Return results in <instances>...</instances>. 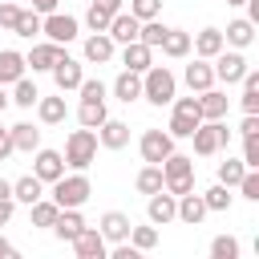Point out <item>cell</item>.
I'll return each mask as SVG.
<instances>
[{
    "instance_id": "cell-49",
    "label": "cell",
    "mask_w": 259,
    "mask_h": 259,
    "mask_svg": "<svg viewBox=\"0 0 259 259\" xmlns=\"http://www.w3.org/2000/svg\"><path fill=\"white\" fill-rule=\"evenodd\" d=\"M8 154H16V150H12V138H8V130H4V134H0V162H8Z\"/></svg>"
},
{
    "instance_id": "cell-4",
    "label": "cell",
    "mask_w": 259,
    "mask_h": 259,
    "mask_svg": "<svg viewBox=\"0 0 259 259\" xmlns=\"http://www.w3.org/2000/svg\"><path fill=\"white\" fill-rule=\"evenodd\" d=\"M158 166H162V186H166L174 198L194 190V158H186V154H170V158H162Z\"/></svg>"
},
{
    "instance_id": "cell-43",
    "label": "cell",
    "mask_w": 259,
    "mask_h": 259,
    "mask_svg": "<svg viewBox=\"0 0 259 259\" xmlns=\"http://www.w3.org/2000/svg\"><path fill=\"white\" fill-rule=\"evenodd\" d=\"M130 12L138 20H154V16H162V0H130Z\"/></svg>"
},
{
    "instance_id": "cell-44",
    "label": "cell",
    "mask_w": 259,
    "mask_h": 259,
    "mask_svg": "<svg viewBox=\"0 0 259 259\" xmlns=\"http://www.w3.org/2000/svg\"><path fill=\"white\" fill-rule=\"evenodd\" d=\"M243 166L247 170H259V134H247L243 138Z\"/></svg>"
},
{
    "instance_id": "cell-56",
    "label": "cell",
    "mask_w": 259,
    "mask_h": 259,
    "mask_svg": "<svg viewBox=\"0 0 259 259\" xmlns=\"http://www.w3.org/2000/svg\"><path fill=\"white\" fill-rule=\"evenodd\" d=\"M0 134H4V125H0Z\"/></svg>"
},
{
    "instance_id": "cell-19",
    "label": "cell",
    "mask_w": 259,
    "mask_h": 259,
    "mask_svg": "<svg viewBox=\"0 0 259 259\" xmlns=\"http://www.w3.org/2000/svg\"><path fill=\"white\" fill-rule=\"evenodd\" d=\"M130 214H121V210H105L101 214V223H97V231L105 235V243H125L130 239Z\"/></svg>"
},
{
    "instance_id": "cell-54",
    "label": "cell",
    "mask_w": 259,
    "mask_h": 259,
    "mask_svg": "<svg viewBox=\"0 0 259 259\" xmlns=\"http://www.w3.org/2000/svg\"><path fill=\"white\" fill-rule=\"evenodd\" d=\"M8 194H12V182H8V178H0V198H8Z\"/></svg>"
},
{
    "instance_id": "cell-33",
    "label": "cell",
    "mask_w": 259,
    "mask_h": 259,
    "mask_svg": "<svg viewBox=\"0 0 259 259\" xmlns=\"http://www.w3.org/2000/svg\"><path fill=\"white\" fill-rule=\"evenodd\" d=\"M8 97H12V105H20V109H32V105H36V97H40V89H36V81H28V77H16Z\"/></svg>"
},
{
    "instance_id": "cell-24",
    "label": "cell",
    "mask_w": 259,
    "mask_h": 259,
    "mask_svg": "<svg viewBox=\"0 0 259 259\" xmlns=\"http://www.w3.org/2000/svg\"><path fill=\"white\" fill-rule=\"evenodd\" d=\"M210 210H206V202H202V194H178V223H186V227H198L202 219H206Z\"/></svg>"
},
{
    "instance_id": "cell-8",
    "label": "cell",
    "mask_w": 259,
    "mask_h": 259,
    "mask_svg": "<svg viewBox=\"0 0 259 259\" xmlns=\"http://www.w3.org/2000/svg\"><path fill=\"white\" fill-rule=\"evenodd\" d=\"M40 32H45L53 45H69V40H77L81 20H77V16H65V12H45V16H40Z\"/></svg>"
},
{
    "instance_id": "cell-31",
    "label": "cell",
    "mask_w": 259,
    "mask_h": 259,
    "mask_svg": "<svg viewBox=\"0 0 259 259\" xmlns=\"http://www.w3.org/2000/svg\"><path fill=\"white\" fill-rule=\"evenodd\" d=\"M24 53H16V49H0V85H12L16 77H24Z\"/></svg>"
},
{
    "instance_id": "cell-11",
    "label": "cell",
    "mask_w": 259,
    "mask_h": 259,
    "mask_svg": "<svg viewBox=\"0 0 259 259\" xmlns=\"http://www.w3.org/2000/svg\"><path fill=\"white\" fill-rule=\"evenodd\" d=\"M49 73H53V85H57V93H73V89L85 81V69H81V61H73L69 53H61V57H57V65H53Z\"/></svg>"
},
{
    "instance_id": "cell-3",
    "label": "cell",
    "mask_w": 259,
    "mask_h": 259,
    "mask_svg": "<svg viewBox=\"0 0 259 259\" xmlns=\"http://www.w3.org/2000/svg\"><path fill=\"white\" fill-rule=\"evenodd\" d=\"M97 162V130H73L65 138V166L69 170H89Z\"/></svg>"
},
{
    "instance_id": "cell-25",
    "label": "cell",
    "mask_w": 259,
    "mask_h": 259,
    "mask_svg": "<svg viewBox=\"0 0 259 259\" xmlns=\"http://www.w3.org/2000/svg\"><path fill=\"white\" fill-rule=\"evenodd\" d=\"M109 93H113L117 101H125V105H130V101H138V97H142V73L121 69V73H117V81L109 85Z\"/></svg>"
},
{
    "instance_id": "cell-5",
    "label": "cell",
    "mask_w": 259,
    "mask_h": 259,
    "mask_svg": "<svg viewBox=\"0 0 259 259\" xmlns=\"http://www.w3.org/2000/svg\"><path fill=\"white\" fill-rule=\"evenodd\" d=\"M190 142H194V154L198 158H214V154H223L231 146V130H227L223 117L219 121H198V130L190 134Z\"/></svg>"
},
{
    "instance_id": "cell-18",
    "label": "cell",
    "mask_w": 259,
    "mask_h": 259,
    "mask_svg": "<svg viewBox=\"0 0 259 259\" xmlns=\"http://www.w3.org/2000/svg\"><path fill=\"white\" fill-rule=\"evenodd\" d=\"M227 109H231V97L223 93V89H202L198 93V113H202V121H219V117H227Z\"/></svg>"
},
{
    "instance_id": "cell-26",
    "label": "cell",
    "mask_w": 259,
    "mask_h": 259,
    "mask_svg": "<svg viewBox=\"0 0 259 259\" xmlns=\"http://www.w3.org/2000/svg\"><path fill=\"white\" fill-rule=\"evenodd\" d=\"M105 117H109V109H105V97H81V105H77V121H81L85 130H97Z\"/></svg>"
},
{
    "instance_id": "cell-52",
    "label": "cell",
    "mask_w": 259,
    "mask_h": 259,
    "mask_svg": "<svg viewBox=\"0 0 259 259\" xmlns=\"http://www.w3.org/2000/svg\"><path fill=\"white\" fill-rule=\"evenodd\" d=\"M0 255H16V247H12V243H8L4 235H0Z\"/></svg>"
},
{
    "instance_id": "cell-22",
    "label": "cell",
    "mask_w": 259,
    "mask_h": 259,
    "mask_svg": "<svg viewBox=\"0 0 259 259\" xmlns=\"http://www.w3.org/2000/svg\"><path fill=\"white\" fill-rule=\"evenodd\" d=\"M182 81H186V89H190V93H202V89H210V85H214V69H210V61L194 57V61L186 65Z\"/></svg>"
},
{
    "instance_id": "cell-55",
    "label": "cell",
    "mask_w": 259,
    "mask_h": 259,
    "mask_svg": "<svg viewBox=\"0 0 259 259\" xmlns=\"http://www.w3.org/2000/svg\"><path fill=\"white\" fill-rule=\"evenodd\" d=\"M227 4H231V8H243V4H247V0H227Z\"/></svg>"
},
{
    "instance_id": "cell-27",
    "label": "cell",
    "mask_w": 259,
    "mask_h": 259,
    "mask_svg": "<svg viewBox=\"0 0 259 259\" xmlns=\"http://www.w3.org/2000/svg\"><path fill=\"white\" fill-rule=\"evenodd\" d=\"M8 138H12V150H20V154H32V150L40 146V130H36L32 121H16V125H8Z\"/></svg>"
},
{
    "instance_id": "cell-45",
    "label": "cell",
    "mask_w": 259,
    "mask_h": 259,
    "mask_svg": "<svg viewBox=\"0 0 259 259\" xmlns=\"http://www.w3.org/2000/svg\"><path fill=\"white\" fill-rule=\"evenodd\" d=\"M243 198H251V202H259V170H247L243 178H239V186H235Z\"/></svg>"
},
{
    "instance_id": "cell-39",
    "label": "cell",
    "mask_w": 259,
    "mask_h": 259,
    "mask_svg": "<svg viewBox=\"0 0 259 259\" xmlns=\"http://www.w3.org/2000/svg\"><path fill=\"white\" fill-rule=\"evenodd\" d=\"M130 243H134L138 251H154V247H158V227H154V223H146V227H130Z\"/></svg>"
},
{
    "instance_id": "cell-21",
    "label": "cell",
    "mask_w": 259,
    "mask_h": 259,
    "mask_svg": "<svg viewBox=\"0 0 259 259\" xmlns=\"http://www.w3.org/2000/svg\"><path fill=\"white\" fill-rule=\"evenodd\" d=\"M121 65H125L130 73H146V69L154 65V49L142 45V40H130V45H121Z\"/></svg>"
},
{
    "instance_id": "cell-34",
    "label": "cell",
    "mask_w": 259,
    "mask_h": 259,
    "mask_svg": "<svg viewBox=\"0 0 259 259\" xmlns=\"http://www.w3.org/2000/svg\"><path fill=\"white\" fill-rule=\"evenodd\" d=\"M202 202H206V210H214V214H223V210H231V202H235V194H231V186H223V182H214V186H206V190H202Z\"/></svg>"
},
{
    "instance_id": "cell-37",
    "label": "cell",
    "mask_w": 259,
    "mask_h": 259,
    "mask_svg": "<svg viewBox=\"0 0 259 259\" xmlns=\"http://www.w3.org/2000/svg\"><path fill=\"white\" fill-rule=\"evenodd\" d=\"M12 36H24V40L40 36V12H32V8H20L16 24H12Z\"/></svg>"
},
{
    "instance_id": "cell-12",
    "label": "cell",
    "mask_w": 259,
    "mask_h": 259,
    "mask_svg": "<svg viewBox=\"0 0 259 259\" xmlns=\"http://www.w3.org/2000/svg\"><path fill=\"white\" fill-rule=\"evenodd\" d=\"M32 174L49 186V182H57L61 174H65V154L61 150H45V146H36L32 150Z\"/></svg>"
},
{
    "instance_id": "cell-40",
    "label": "cell",
    "mask_w": 259,
    "mask_h": 259,
    "mask_svg": "<svg viewBox=\"0 0 259 259\" xmlns=\"http://www.w3.org/2000/svg\"><path fill=\"white\" fill-rule=\"evenodd\" d=\"M210 259H239V239L235 235H214L210 239Z\"/></svg>"
},
{
    "instance_id": "cell-53",
    "label": "cell",
    "mask_w": 259,
    "mask_h": 259,
    "mask_svg": "<svg viewBox=\"0 0 259 259\" xmlns=\"http://www.w3.org/2000/svg\"><path fill=\"white\" fill-rule=\"evenodd\" d=\"M8 105H12V97H8V89H4V85H0V113H4V109H8Z\"/></svg>"
},
{
    "instance_id": "cell-10",
    "label": "cell",
    "mask_w": 259,
    "mask_h": 259,
    "mask_svg": "<svg viewBox=\"0 0 259 259\" xmlns=\"http://www.w3.org/2000/svg\"><path fill=\"white\" fill-rule=\"evenodd\" d=\"M146 219L154 227H166V223H178V198L170 190H154L146 194Z\"/></svg>"
},
{
    "instance_id": "cell-42",
    "label": "cell",
    "mask_w": 259,
    "mask_h": 259,
    "mask_svg": "<svg viewBox=\"0 0 259 259\" xmlns=\"http://www.w3.org/2000/svg\"><path fill=\"white\" fill-rule=\"evenodd\" d=\"M162 36H166V24L154 16V20H142V28H138V40L142 45H150V49H158L162 45Z\"/></svg>"
},
{
    "instance_id": "cell-15",
    "label": "cell",
    "mask_w": 259,
    "mask_h": 259,
    "mask_svg": "<svg viewBox=\"0 0 259 259\" xmlns=\"http://www.w3.org/2000/svg\"><path fill=\"white\" fill-rule=\"evenodd\" d=\"M81 227H85V219H81V206H65V210H57V219H53V235L61 239V243H73L77 235H81Z\"/></svg>"
},
{
    "instance_id": "cell-29",
    "label": "cell",
    "mask_w": 259,
    "mask_h": 259,
    "mask_svg": "<svg viewBox=\"0 0 259 259\" xmlns=\"http://www.w3.org/2000/svg\"><path fill=\"white\" fill-rule=\"evenodd\" d=\"M162 57H170V61H182V57H190V32H182V28H166V36H162Z\"/></svg>"
},
{
    "instance_id": "cell-13",
    "label": "cell",
    "mask_w": 259,
    "mask_h": 259,
    "mask_svg": "<svg viewBox=\"0 0 259 259\" xmlns=\"http://www.w3.org/2000/svg\"><path fill=\"white\" fill-rule=\"evenodd\" d=\"M73 251H77V259H105L109 255V243H105V235L97 231V227H81V235L73 239Z\"/></svg>"
},
{
    "instance_id": "cell-32",
    "label": "cell",
    "mask_w": 259,
    "mask_h": 259,
    "mask_svg": "<svg viewBox=\"0 0 259 259\" xmlns=\"http://www.w3.org/2000/svg\"><path fill=\"white\" fill-rule=\"evenodd\" d=\"M12 198L28 206V202H36V198H45V182H40L36 174H24V178H16V182H12Z\"/></svg>"
},
{
    "instance_id": "cell-16",
    "label": "cell",
    "mask_w": 259,
    "mask_h": 259,
    "mask_svg": "<svg viewBox=\"0 0 259 259\" xmlns=\"http://www.w3.org/2000/svg\"><path fill=\"white\" fill-rule=\"evenodd\" d=\"M113 53H117V45H113L109 32H89V36H85V61H89V65H109Z\"/></svg>"
},
{
    "instance_id": "cell-35",
    "label": "cell",
    "mask_w": 259,
    "mask_h": 259,
    "mask_svg": "<svg viewBox=\"0 0 259 259\" xmlns=\"http://www.w3.org/2000/svg\"><path fill=\"white\" fill-rule=\"evenodd\" d=\"M134 186H138V194H154V190H166V186H162V166H154V162H146V166L138 170V178H134Z\"/></svg>"
},
{
    "instance_id": "cell-46",
    "label": "cell",
    "mask_w": 259,
    "mask_h": 259,
    "mask_svg": "<svg viewBox=\"0 0 259 259\" xmlns=\"http://www.w3.org/2000/svg\"><path fill=\"white\" fill-rule=\"evenodd\" d=\"M16 16H20V4H12V0H0V28H8V32H12Z\"/></svg>"
},
{
    "instance_id": "cell-30",
    "label": "cell",
    "mask_w": 259,
    "mask_h": 259,
    "mask_svg": "<svg viewBox=\"0 0 259 259\" xmlns=\"http://www.w3.org/2000/svg\"><path fill=\"white\" fill-rule=\"evenodd\" d=\"M251 40H255V24H251L247 16L231 20V24H227V32H223V45H231V49H247Z\"/></svg>"
},
{
    "instance_id": "cell-41",
    "label": "cell",
    "mask_w": 259,
    "mask_h": 259,
    "mask_svg": "<svg viewBox=\"0 0 259 259\" xmlns=\"http://www.w3.org/2000/svg\"><path fill=\"white\" fill-rule=\"evenodd\" d=\"M109 20H113V12L89 0V12H85V28H89V32H105V28H109Z\"/></svg>"
},
{
    "instance_id": "cell-2",
    "label": "cell",
    "mask_w": 259,
    "mask_h": 259,
    "mask_svg": "<svg viewBox=\"0 0 259 259\" xmlns=\"http://www.w3.org/2000/svg\"><path fill=\"white\" fill-rule=\"evenodd\" d=\"M53 186V202L65 210V206H85L89 202V194H93V182L85 178V170H73V174H61L57 182H49Z\"/></svg>"
},
{
    "instance_id": "cell-23",
    "label": "cell",
    "mask_w": 259,
    "mask_h": 259,
    "mask_svg": "<svg viewBox=\"0 0 259 259\" xmlns=\"http://www.w3.org/2000/svg\"><path fill=\"white\" fill-rule=\"evenodd\" d=\"M36 117H40V125H61L65 117H69V105H65V93L61 97H36Z\"/></svg>"
},
{
    "instance_id": "cell-36",
    "label": "cell",
    "mask_w": 259,
    "mask_h": 259,
    "mask_svg": "<svg viewBox=\"0 0 259 259\" xmlns=\"http://www.w3.org/2000/svg\"><path fill=\"white\" fill-rule=\"evenodd\" d=\"M57 202L53 198H36V202H28V223L32 227H53V219H57Z\"/></svg>"
},
{
    "instance_id": "cell-47",
    "label": "cell",
    "mask_w": 259,
    "mask_h": 259,
    "mask_svg": "<svg viewBox=\"0 0 259 259\" xmlns=\"http://www.w3.org/2000/svg\"><path fill=\"white\" fill-rule=\"evenodd\" d=\"M12 210H16V198L8 194V198H0V227H8L12 223Z\"/></svg>"
},
{
    "instance_id": "cell-28",
    "label": "cell",
    "mask_w": 259,
    "mask_h": 259,
    "mask_svg": "<svg viewBox=\"0 0 259 259\" xmlns=\"http://www.w3.org/2000/svg\"><path fill=\"white\" fill-rule=\"evenodd\" d=\"M190 49H194V57L210 61L219 49H227V45H223V28H202L198 36H190Z\"/></svg>"
},
{
    "instance_id": "cell-9",
    "label": "cell",
    "mask_w": 259,
    "mask_h": 259,
    "mask_svg": "<svg viewBox=\"0 0 259 259\" xmlns=\"http://www.w3.org/2000/svg\"><path fill=\"white\" fill-rule=\"evenodd\" d=\"M138 154H142V162H162V158H170L174 154V138L166 134V130H146L142 138H138Z\"/></svg>"
},
{
    "instance_id": "cell-17",
    "label": "cell",
    "mask_w": 259,
    "mask_h": 259,
    "mask_svg": "<svg viewBox=\"0 0 259 259\" xmlns=\"http://www.w3.org/2000/svg\"><path fill=\"white\" fill-rule=\"evenodd\" d=\"M65 53V45H53V40H40V45H32V53H24V65L32 69V73H49L53 65H57V57Z\"/></svg>"
},
{
    "instance_id": "cell-38",
    "label": "cell",
    "mask_w": 259,
    "mask_h": 259,
    "mask_svg": "<svg viewBox=\"0 0 259 259\" xmlns=\"http://www.w3.org/2000/svg\"><path fill=\"white\" fill-rule=\"evenodd\" d=\"M243 174H247L243 158H227V162H219V182H223V186H231V190H235Z\"/></svg>"
},
{
    "instance_id": "cell-50",
    "label": "cell",
    "mask_w": 259,
    "mask_h": 259,
    "mask_svg": "<svg viewBox=\"0 0 259 259\" xmlns=\"http://www.w3.org/2000/svg\"><path fill=\"white\" fill-rule=\"evenodd\" d=\"M57 4H61V0H32V12H40V16H45V12H57Z\"/></svg>"
},
{
    "instance_id": "cell-20",
    "label": "cell",
    "mask_w": 259,
    "mask_h": 259,
    "mask_svg": "<svg viewBox=\"0 0 259 259\" xmlns=\"http://www.w3.org/2000/svg\"><path fill=\"white\" fill-rule=\"evenodd\" d=\"M138 28H142V20L134 16V12H113V20H109V36H113V45H130V40H138Z\"/></svg>"
},
{
    "instance_id": "cell-51",
    "label": "cell",
    "mask_w": 259,
    "mask_h": 259,
    "mask_svg": "<svg viewBox=\"0 0 259 259\" xmlns=\"http://www.w3.org/2000/svg\"><path fill=\"white\" fill-rule=\"evenodd\" d=\"M93 4H101V8H109V12H121V0H93Z\"/></svg>"
},
{
    "instance_id": "cell-14",
    "label": "cell",
    "mask_w": 259,
    "mask_h": 259,
    "mask_svg": "<svg viewBox=\"0 0 259 259\" xmlns=\"http://www.w3.org/2000/svg\"><path fill=\"white\" fill-rule=\"evenodd\" d=\"M97 146H105V150H125V146H130V121L105 117V121L97 125Z\"/></svg>"
},
{
    "instance_id": "cell-48",
    "label": "cell",
    "mask_w": 259,
    "mask_h": 259,
    "mask_svg": "<svg viewBox=\"0 0 259 259\" xmlns=\"http://www.w3.org/2000/svg\"><path fill=\"white\" fill-rule=\"evenodd\" d=\"M239 134L247 138V134H259V113H243V125H239Z\"/></svg>"
},
{
    "instance_id": "cell-6",
    "label": "cell",
    "mask_w": 259,
    "mask_h": 259,
    "mask_svg": "<svg viewBox=\"0 0 259 259\" xmlns=\"http://www.w3.org/2000/svg\"><path fill=\"white\" fill-rule=\"evenodd\" d=\"M198 121H202V113H198V97H178V93H174L166 134H170V138H190V134L198 130Z\"/></svg>"
},
{
    "instance_id": "cell-7",
    "label": "cell",
    "mask_w": 259,
    "mask_h": 259,
    "mask_svg": "<svg viewBox=\"0 0 259 259\" xmlns=\"http://www.w3.org/2000/svg\"><path fill=\"white\" fill-rule=\"evenodd\" d=\"M210 69H214V81H223V85H239L243 81V73H247V57H243V49H219L214 57H210Z\"/></svg>"
},
{
    "instance_id": "cell-1",
    "label": "cell",
    "mask_w": 259,
    "mask_h": 259,
    "mask_svg": "<svg viewBox=\"0 0 259 259\" xmlns=\"http://www.w3.org/2000/svg\"><path fill=\"white\" fill-rule=\"evenodd\" d=\"M174 93H178V77L166 69V65H150L146 73H142V97L150 101V105H170L174 101Z\"/></svg>"
}]
</instances>
